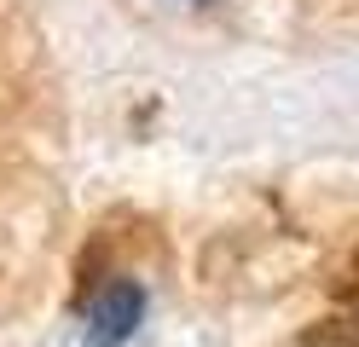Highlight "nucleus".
Wrapping results in <instances>:
<instances>
[{
    "label": "nucleus",
    "instance_id": "f257e3e1",
    "mask_svg": "<svg viewBox=\"0 0 359 347\" xmlns=\"http://www.w3.org/2000/svg\"><path fill=\"white\" fill-rule=\"evenodd\" d=\"M145 318V290L133 278H116L110 290H99L93 313H87V341L93 347H122Z\"/></svg>",
    "mask_w": 359,
    "mask_h": 347
}]
</instances>
